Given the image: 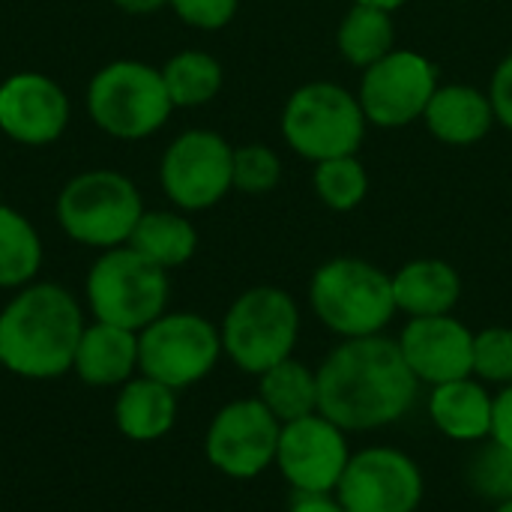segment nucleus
<instances>
[{
  "instance_id": "1",
  "label": "nucleus",
  "mask_w": 512,
  "mask_h": 512,
  "mask_svg": "<svg viewBox=\"0 0 512 512\" xmlns=\"http://www.w3.org/2000/svg\"><path fill=\"white\" fill-rule=\"evenodd\" d=\"M315 375L318 411L345 432L396 426L414 408L420 390L399 342L384 333L342 339L321 360Z\"/></svg>"
},
{
  "instance_id": "2",
  "label": "nucleus",
  "mask_w": 512,
  "mask_h": 512,
  "mask_svg": "<svg viewBox=\"0 0 512 512\" xmlns=\"http://www.w3.org/2000/svg\"><path fill=\"white\" fill-rule=\"evenodd\" d=\"M78 300L57 282H30L0 312V363L21 378L48 381L72 369L84 333Z\"/></svg>"
},
{
  "instance_id": "3",
  "label": "nucleus",
  "mask_w": 512,
  "mask_h": 512,
  "mask_svg": "<svg viewBox=\"0 0 512 512\" xmlns=\"http://www.w3.org/2000/svg\"><path fill=\"white\" fill-rule=\"evenodd\" d=\"M309 306L315 318L342 339L378 336L393 321V276L363 258H330L309 282Z\"/></svg>"
},
{
  "instance_id": "4",
  "label": "nucleus",
  "mask_w": 512,
  "mask_h": 512,
  "mask_svg": "<svg viewBox=\"0 0 512 512\" xmlns=\"http://www.w3.org/2000/svg\"><path fill=\"white\" fill-rule=\"evenodd\" d=\"M144 201L138 186L111 168H90L75 174L57 195L54 216L69 240L87 249H117L126 246Z\"/></svg>"
},
{
  "instance_id": "5",
  "label": "nucleus",
  "mask_w": 512,
  "mask_h": 512,
  "mask_svg": "<svg viewBox=\"0 0 512 512\" xmlns=\"http://www.w3.org/2000/svg\"><path fill=\"white\" fill-rule=\"evenodd\" d=\"M174 111L162 69L141 60H111L87 84L90 120L117 141H141L159 132Z\"/></svg>"
},
{
  "instance_id": "6",
  "label": "nucleus",
  "mask_w": 512,
  "mask_h": 512,
  "mask_svg": "<svg viewBox=\"0 0 512 512\" xmlns=\"http://www.w3.org/2000/svg\"><path fill=\"white\" fill-rule=\"evenodd\" d=\"M222 354L246 372L264 375L276 363L288 360L300 339L297 300L276 285H258L243 291L225 312L219 327Z\"/></svg>"
},
{
  "instance_id": "7",
  "label": "nucleus",
  "mask_w": 512,
  "mask_h": 512,
  "mask_svg": "<svg viewBox=\"0 0 512 512\" xmlns=\"http://www.w3.org/2000/svg\"><path fill=\"white\" fill-rule=\"evenodd\" d=\"M366 126L369 120L357 93L333 81H309L297 87L282 108V138L309 162L357 153Z\"/></svg>"
},
{
  "instance_id": "8",
  "label": "nucleus",
  "mask_w": 512,
  "mask_h": 512,
  "mask_svg": "<svg viewBox=\"0 0 512 512\" xmlns=\"http://www.w3.org/2000/svg\"><path fill=\"white\" fill-rule=\"evenodd\" d=\"M87 303L96 321L141 333L168 306V270L156 267L132 246L105 249L87 273Z\"/></svg>"
},
{
  "instance_id": "9",
  "label": "nucleus",
  "mask_w": 512,
  "mask_h": 512,
  "mask_svg": "<svg viewBox=\"0 0 512 512\" xmlns=\"http://www.w3.org/2000/svg\"><path fill=\"white\" fill-rule=\"evenodd\" d=\"M219 357V327L195 312H165L138 333V372L171 390L204 381Z\"/></svg>"
},
{
  "instance_id": "10",
  "label": "nucleus",
  "mask_w": 512,
  "mask_h": 512,
  "mask_svg": "<svg viewBox=\"0 0 512 512\" xmlns=\"http://www.w3.org/2000/svg\"><path fill=\"white\" fill-rule=\"evenodd\" d=\"M159 183L177 210H210L234 189V147L213 129H186L165 147Z\"/></svg>"
},
{
  "instance_id": "11",
  "label": "nucleus",
  "mask_w": 512,
  "mask_h": 512,
  "mask_svg": "<svg viewBox=\"0 0 512 512\" xmlns=\"http://www.w3.org/2000/svg\"><path fill=\"white\" fill-rule=\"evenodd\" d=\"M438 87V66L429 57L393 48L387 57L363 69L357 99L372 126L402 129L423 120Z\"/></svg>"
},
{
  "instance_id": "12",
  "label": "nucleus",
  "mask_w": 512,
  "mask_h": 512,
  "mask_svg": "<svg viewBox=\"0 0 512 512\" xmlns=\"http://www.w3.org/2000/svg\"><path fill=\"white\" fill-rule=\"evenodd\" d=\"M333 495L345 512H417L426 480L408 453L396 447H366L351 453Z\"/></svg>"
},
{
  "instance_id": "13",
  "label": "nucleus",
  "mask_w": 512,
  "mask_h": 512,
  "mask_svg": "<svg viewBox=\"0 0 512 512\" xmlns=\"http://www.w3.org/2000/svg\"><path fill=\"white\" fill-rule=\"evenodd\" d=\"M282 423L261 399L228 402L210 423L204 438L207 462L231 480H255L276 465Z\"/></svg>"
},
{
  "instance_id": "14",
  "label": "nucleus",
  "mask_w": 512,
  "mask_h": 512,
  "mask_svg": "<svg viewBox=\"0 0 512 512\" xmlns=\"http://www.w3.org/2000/svg\"><path fill=\"white\" fill-rule=\"evenodd\" d=\"M348 462V432L321 411L282 423L276 468L294 492H336Z\"/></svg>"
},
{
  "instance_id": "15",
  "label": "nucleus",
  "mask_w": 512,
  "mask_h": 512,
  "mask_svg": "<svg viewBox=\"0 0 512 512\" xmlns=\"http://www.w3.org/2000/svg\"><path fill=\"white\" fill-rule=\"evenodd\" d=\"M69 96L45 72H12L0 81V132L24 147H48L69 126Z\"/></svg>"
},
{
  "instance_id": "16",
  "label": "nucleus",
  "mask_w": 512,
  "mask_h": 512,
  "mask_svg": "<svg viewBox=\"0 0 512 512\" xmlns=\"http://www.w3.org/2000/svg\"><path fill=\"white\" fill-rule=\"evenodd\" d=\"M396 342L420 384L438 387L474 375V330L453 315L411 318Z\"/></svg>"
},
{
  "instance_id": "17",
  "label": "nucleus",
  "mask_w": 512,
  "mask_h": 512,
  "mask_svg": "<svg viewBox=\"0 0 512 512\" xmlns=\"http://www.w3.org/2000/svg\"><path fill=\"white\" fill-rule=\"evenodd\" d=\"M492 411H495V396L474 375L438 384L429 393L432 426L444 438L459 444H480L492 438Z\"/></svg>"
},
{
  "instance_id": "18",
  "label": "nucleus",
  "mask_w": 512,
  "mask_h": 512,
  "mask_svg": "<svg viewBox=\"0 0 512 512\" xmlns=\"http://www.w3.org/2000/svg\"><path fill=\"white\" fill-rule=\"evenodd\" d=\"M423 123L441 144L471 147L480 144L498 120L489 93L471 84H444L429 99Z\"/></svg>"
},
{
  "instance_id": "19",
  "label": "nucleus",
  "mask_w": 512,
  "mask_h": 512,
  "mask_svg": "<svg viewBox=\"0 0 512 512\" xmlns=\"http://www.w3.org/2000/svg\"><path fill=\"white\" fill-rule=\"evenodd\" d=\"M72 369L93 387L126 384L138 372V333L105 321L87 324L78 339Z\"/></svg>"
},
{
  "instance_id": "20",
  "label": "nucleus",
  "mask_w": 512,
  "mask_h": 512,
  "mask_svg": "<svg viewBox=\"0 0 512 512\" xmlns=\"http://www.w3.org/2000/svg\"><path fill=\"white\" fill-rule=\"evenodd\" d=\"M393 297L408 318L453 315L462 300V276L441 258H417L393 273Z\"/></svg>"
},
{
  "instance_id": "21",
  "label": "nucleus",
  "mask_w": 512,
  "mask_h": 512,
  "mask_svg": "<svg viewBox=\"0 0 512 512\" xmlns=\"http://www.w3.org/2000/svg\"><path fill=\"white\" fill-rule=\"evenodd\" d=\"M174 393L177 390H171L147 375L129 378L114 405L117 429L129 441H141V444L168 435L177 420V396Z\"/></svg>"
},
{
  "instance_id": "22",
  "label": "nucleus",
  "mask_w": 512,
  "mask_h": 512,
  "mask_svg": "<svg viewBox=\"0 0 512 512\" xmlns=\"http://www.w3.org/2000/svg\"><path fill=\"white\" fill-rule=\"evenodd\" d=\"M126 246L156 267L174 270L192 261L198 249V231L183 210H144Z\"/></svg>"
},
{
  "instance_id": "23",
  "label": "nucleus",
  "mask_w": 512,
  "mask_h": 512,
  "mask_svg": "<svg viewBox=\"0 0 512 512\" xmlns=\"http://www.w3.org/2000/svg\"><path fill=\"white\" fill-rule=\"evenodd\" d=\"M336 48L342 60H348L357 69H369L381 57H387L396 48V27L393 12L378 6L354 3L336 30Z\"/></svg>"
},
{
  "instance_id": "24",
  "label": "nucleus",
  "mask_w": 512,
  "mask_h": 512,
  "mask_svg": "<svg viewBox=\"0 0 512 512\" xmlns=\"http://www.w3.org/2000/svg\"><path fill=\"white\" fill-rule=\"evenodd\" d=\"M258 399L279 423L309 417L318 411V375L306 363L288 357L258 375Z\"/></svg>"
},
{
  "instance_id": "25",
  "label": "nucleus",
  "mask_w": 512,
  "mask_h": 512,
  "mask_svg": "<svg viewBox=\"0 0 512 512\" xmlns=\"http://www.w3.org/2000/svg\"><path fill=\"white\" fill-rule=\"evenodd\" d=\"M162 78L174 108H201L213 102L225 84L222 63L198 48H186L168 57V63L162 66Z\"/></svg>"
},
{
  "instance_id": "26",
  "label": "nucleus",
  "mask_w": 512,
  "mask_h": 512,
  "mask_svg": "<svg viewBox=\"0 0 512 512\" xmlns=\"http://www.w3.org/2000/svg\"><path fill=\"white\" fill-rule=\"evenodd\" d=\"M42 267V240L33 222L0 201V288H24Z\"/></svg>"
},
{
  "instance_id": "27",
  "label": "nucleus",
  "mask_w": 512,
  "mask_h": 512,
  "mask_svg": "<svg viewBox=\"0 0 512 512\" xmlns=\"http://www.w3.org/2000/svg\"><path fill=\"white\" fill-rule=\"evenodd\" d=\"M312 186H315L318 201H324L330 210L351 213L369 195V171L357 159V153L324 159V162H315Z\"/></svg>"
},
{
  "instance_id": "28",
  "label": "nucleus",
  "mask_w": 512,
  "mask_h": 512,
  "mask_svg": "<svg viewBox=\"0 0 512 512\" xmlns=\"http://www.w3.org/2000/svg\"><path fill=\"white\" fill-rule=\"evenodd\" d=\"M465 483L483 501L501 504L512 498V450L486 438L465 465Z\"/></svg>"
},
{
  "instance_id": "29",
  "label": "nucleus",
  "mask_w": 512,
  "mask_h": 512,
  "mask_svg": "<svg viewBox=\"0 0 512 512\" xmlns=\"http://www.w3.org/2000/svg\"><path fill=\"white\" fill-rule=\"evenodd\" d=\"M282 180V159L267 144L234 147V189L243 195H267Z\"/></svg>"
},
{
  "instance_id": "30",
  "label": "nucleus",
  "mask_w": 512,
  "mask_h": 512,
  "mask_svg": "<svg viewBox=\"0 0 512 512\" xmlns=\"http://www.w3.org/2000/svg\"><path fill=\"white\" fill-rule=\"evenodd\" d=\"M474 378L495 387L512 384V327L474 333Z\"/></svg>"
},
{
  "instance_id": "31",
  "label": "nucleus",
  "mask_w": 512,
  "mask_h": 512,
  "mask_svg": "<svg viewBox=\"0 0 512 512\" xmlns=\"http://www.w3.org/2000/svg\"><path fill=\"white\" fill-rule=\"evenodd\" d=\"M168 6L195 30H222L234 21L240 0H168Z\"/></svg>"
},
{
  "instance_id": "32",
  "label": "nucleus",
  "mask_w": 512,
  "mask_h": 512,
  "mask_svg": "<svg viewBox=\"0 0 512 512\" xmlns=\"http://www.w3.org/2000/svg\"><path fill=\"white\" fill-rule=\"evenodd\" d=\"M489 99L495 108V120L512 132V51L498 63L489 87Z\"/></svg>"
},
{
  "instance_id": "33",
  "label": "nucleus",
  "mask_w": 512,
  "mask_h": 512,
  "mask_svg": "<svg viewBox=\"0 0 512 512\" xmlns=\"http://www.w3.org/2000/svg\"><path fill=\"white\" fill-rule=\"evenodd\" d=\"M492 441L512 450V384L495 393V411H492Z\"/></svg>"
},
{
  "instance_id": "34",
  "label": "nucleus",
  "mask_w": 512,
  "mask_h": 512,
  "mask_svg": "<svg viewBox=\"0 0 512 512\" xmlns=\"http://www.w3.org/2000/svg\"><path fill=\"white\" fill-rule=\"evenodd\" d=\"M288 512H345L339 504V498L333 492L321 495V492H294Z\"/></svg>"
},
{
  "instance_id": "35",
  "label": "nucleus",
  "mask_w": 512,
  "mask_h": 512,
  "mask_svg": "<svg viewBox=\"0 0 512 512\" xmlns=\"http://www.w3.org/2000/svg\"><path fill=\"white\" fill-rule=\"evenodd\" d=\"M111 3L126 15H150V12H159L162 6H168V0H111Z\"/></svg>"
},
{
  "instance_id": "36",
  "label": "nucleus",
  "mask_w": 512,
  "mask_h": 512,
  "mask_svg": "<svg viewBox=\"0 0 512 512\" xmlns=\"http://www.w3.org/2000/svg\"><path fill=\"white\" fill-rule=\"evenodd\" d=\"M354 3H363V6H378V9L396 12V9H399V6H405L408 0H354Z\"/></svg>"
},
{
  "instance_id": "37",
  "label": "nucleus",
  "mask_w": 512,
  "mask_h": 512,
  "mask_svg": "<svg viewBox=\"0 0 512 512\" xmlns=\"http://www.w3.org/2000/svg\"><path fill=\"white\" fill-rule=\"evenodd\" d=\"M495 512H512V498L510 501H501V504H495Z\"/></svg>"
},
{
  "instance_id": "38",
  "label": "nucleus",
  "mask_w": 512,
  "mask_h": 512,
  "mask_svg": "<svg viewBox=\"0 0 512 512\" xmlns=\"http://www.w3.org/2000/svg\"><path fill=\"white\" fill-rule=\"evenodd\" d=\"M0 366H3V363H0Z\"/></svg>"
}]
</instances>
